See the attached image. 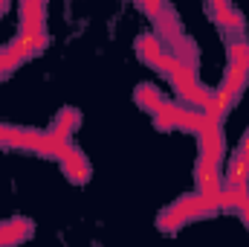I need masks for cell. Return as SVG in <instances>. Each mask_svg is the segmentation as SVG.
I'll return each mask as SVG.
<instances>
[{
	"mask_svg": "<svg viewBox=\"0 0 249 247\" xmlns=\"http://www.w3.org/2000/svg\"><path fill=\"white\" fill-rule=\"evenodd\" d=\"M212 12H214V21H217L223 29H241V26H244L241 15L232 9V3H229V0H226V3H220V6H212Z\"/></svg>",
	"mask_w": 249,
	"mask_h": 247,
	"instance_id": "obj_8",
	"label": "cell"
},
{
	"mask_svg": "<svg viewBox=\"0 0 249 247\" xmlns=\"http://www.w3.org/2000/svg\"><path fill=\"white\" fill-rule=\"evenodd\" d=\"M194 178H197V192L206 195V198H217L223 181H220V160H212V157H200L197 160V169H194Z\"/></svg>",
	"mask_w": 249,
	"mask_h": 247,
	"instance_id": "obj_2",
	"label": "cell"
},
{
	"mask_svg": "<svg viewBox=\"0 0 249 247\" xmlns=\"http://www.w3.org/2000/svg\"><path fill=\"white\" fill-rule=\"evenodd\" d=\"M151 18H157V21H162V12H165V0H136Z\"/></svg>",
	"mask_w": 249,
	"mask_h": 247,
	"instance_id": "obj_10",
	"label": "cell"
},
{
	"mask_svg": "<svg viewBox=\"0 0 249 247\" xmlns=\"http://www.w3.org/2000/svg\"><path fill=\"white\" fill-rule=\"evenodd\" d=\"M61 169L72 184H87V178H90V163H87V157H84L81 151H75V148H67L61 154Z\"/></svg>",
	"mask_w": 249,
	"mask_h": 247,
	"instance_id": "obj_4",
	"label": "cell"
},
{
	"mask_svg": "<svg viewBox=\"0 0 249 247\" xmlns=\"http://www.w3.org/2000/svg\"><path fill=\"white\" fill-rule=\"evenodd\" d=\"M247 79H249V44L247 41H232L229 44V70H226V79H223L220 87H226L229 93H235L241 99Z\"/></svg>",
	"mask_w": 249,
	"mask_h": 247,
	"instance_id": "obj_1",
	"label": "cell"
},
{
	"mask_svg": "<svg viewBox=\"0 0 249 247\" xmlns=\"http://www.w3.org/2000/svg\"><path fill=\"white\" fill-rule=\"evenodd\" d=\"M78 123H81V114L72 111V108H64L61 114H58V120H55V125H53V134L70 143V134L78 128Z\"/></svg>",
	"mask_w": 249,
	"mask_h": 247,
	"instance_id": "obj_7",
	"label": "cell"
},
{
	"mask_svg": "<svg viewBox=\"0 0 249 247\" xmlns=\"http://www.w3.org/2000/svg\"><path fill=\"white\" fill-rule=\"evenodd\" d=\"M238 148H244V151H249V128H247V134L241 137V143H238Z\"/></svg>",
	"mask_w": 249,
	"mask_h": 247,
	"instance_id": "obj_11",
	"label": "cell"
},
{
	"mask_svg": "<svg viewBox=\"0 0 249 247\" xmlns=\"http://www.w3.org/2000/svg\"><path fill=\"white\" fill-rule=\"evenodd\" d=\"M136 99H139V102H142L145 108H151L154 114H157V111H160V108L165 105L162 93H160V90H154V87H148V84H142V87L136 90Z\"/></svg>",
	"mask_w": 249,
	"mask_h": 247,
	"instance_id": "obj_9",
	"label": "cell"
},
{
	"mask_svg": "<svg viewBox=\"0 0 249 247\" xmlns=\"http://www.w3.org/2000/svg\"><path fill=\"white\" fill-rule=\"evenodd\" d=\"M223 186L229 189H241V192H249V151L238 148L226 166V181Z\"/></svg>",
	"mask_w": 249,
	"mask_h": 247,
	"instance_id": "obj_3",
	"label": "cell"
},
{
	"mask_svg": "<svg viewBox=\"0 0 249 247\" xmlns=\"http://www.w3.org/2000/svg\"><path fill=\"white\" fill-rule=\"evenodd\" d=\"M44 6L47 0H20V29H47Z\"/></svg>",
	"mask_w": 249,
	"mask_h": 247,
	"instance_id": "obj_6",
	"label": "cell"
},
{
	"mask_svg": "<svg viewBox=\"0 0 249 247\" xmlns=\"http://www.w3.org/2000/svg\"><path fill=\"white\" fill-rule=\"evenodd\" d=\"M12 44L20 50L23 59H32V56L44 53V47H47V29H20V35Z\"/></svg>",
	"mask_w": 249,
	"mask_h": 247,
	"instance_id": "obj_5",
	"label": "cell"
},
{
	"mask_svg": "<svg viewBox=\"0 0 249 247\" xmlns=\"http://www.w3.org/2000/svg\"><path fill=\"white\" fill-rule=\"evenodd\" d=\"M6 9H9V0H0V15H3Z\"/></svg>",
	"mask_w": 249,
	"mask_h": 247,
	"instance_id": "obj_12",
	"label": "cell"
}]
</instances>
